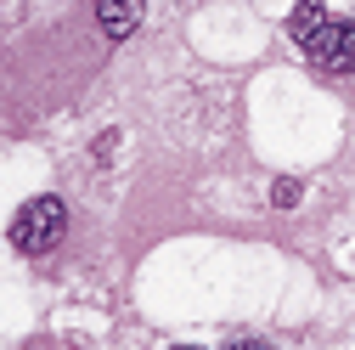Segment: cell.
Instances as JSON below:
<instances>
[{
	"label": "cell",
	"instance_id": "1",
	"mask_svg": "<svg viewBox=\"0 0 355 350\" xmlns=\"http://www.w3.org/2000/svg\"><path fill=\"white\" fill-rule=\"evenodd\" d=\"M68 232V203L62 198H28L17 215H12V249L17 254H51Z\"/></svg>",
	"mask_w": 355,
	"mask_h": 350
},
{
	"label": "cell",
	"instance_id": "2",
	"mask_svg": "<svg viewBox=\"0 0 355 350\" xmlns=\"http://www.w3.org/2000/svg\"><path fill=\"white\" fill-rule=\"evenodd\" d=\"M304 57L316 62L322 74H355V23H338V17H333V23L304 46Z\"/></svg>",
	"mask_w": 355,
	"mask_h": 350
},
{
	"label": "cell",
	"instance_id": "3",
	"mask_svg": "<svg viewBox=\"0 0 355 350\" xmlns=\"http://www.w3.org/2000/svg\"><path fill=\"white\" fill-rule=\"evenodd\" d=\"M141 0H96V23H102V34L107 40H130L141 28Z\"/></svg>",
	"mask_w": 355,
	"mask_h": 350
},
{
	"label": "cell",
	"instance_id": "4",
	"mask_svg": "<svg viewBox=\"0 0 355 350\" xmlns=\"http://www.w3.org/2000/svg\"><path fill=\"white\" fill-rule=\"evenodd\" d=\"M327 23H333V17H327V6H322V0H299V6H293V17H288V40L304 51V46H310V40H316Z\"/></svg>",
	"mask_w": 355,
	"mask_h": 350
},
{
	"label": "cell",
	"instance_id": "5",
	"mask_svg": "<svg viewBox=\"0 0 355 350\" xmlns=\"http://www.w3.org/2000/svg\"><path fill=\"white\" fill-rule=\"evenodd\" d=\"M277 203H282V209L299 203V187H293V181H277Z\"/></svg>",
	"mask_w": 355,
	"mask_h": 350
},
{
	"label": "cell",
	"instance_id": "6",
	"mask_svg": "<svg viewBox=\"0 0 355 350\" xmlns=\"http://www.w3.org/2000/svg\"><path fill=\"white\" fill-rule=\"evenodd\" d=\"M237 350H271V344H259V339H248V344H237Z\"/></svg>",
	"mask_w": 355,
	"mask_h": 350
},
{
	"label": "cell",
	"instance_id": "7",
	"mask_svg": "<svg viewBox=\"0 0 355 350\" xmlns=\"http://www.w3.org/2000/svg\"><path fill=\"white\" fill-rule=\"evenodd\" d=\"M175 350H198V344H175Z\"/></svg>",
	"mask_w": 355,
	"mask_h": 350
}]
</instances>
